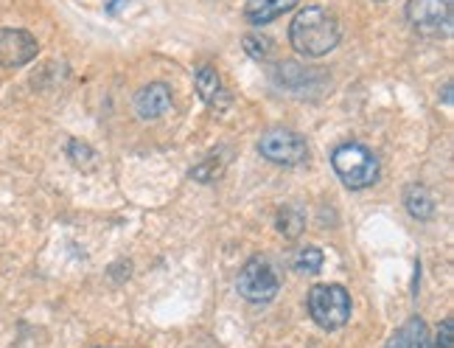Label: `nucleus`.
Listing matches in <instances>:
<instances>
[{"instance_id":"obj_14","label":"nucleus","mask_w":454,"mask_h":348,"mask_svg":"<svg viewBox=\"0 0 454 348\" xmlns=\"http://www.w3.org/2000/svg\"><path fill=\"white\" fill-rule=\"evenodd\" d=\"M306 228V217L298 205H289L284 208L281 214H278V231H281L284 236L294 239V236H301V231Z\"/></svg>"},{"instance_id":"obj_17","label":"nucleus","mask_w":454,"mask_h":348,"mask_svg":"<svg viewBox=\"0 0 454 348\" xmlns=\"http://www.w3.org/2000/svg\"><path fill=\"white\" fill-rule=\"evenodd\" d=\"M451 326H454L451 318H446V320L441 323V328H438V340H434V345H438V348H451Z\"/></svg>"},{"instance_id":"obj_7","label":"nucleus","mask_w":454,"mask_h":348,"mask_svg":"<svg viewBox=\"0 0 454 348\" xmlns=\"http://www.w3.org/2000/svg\"><path fill=\"white\" fill-rule=\"evenodd\" d=\"M40 54V43L23 28H0V67H23Z\"/></svg>"},{"instance_id":"obj_9","label":"nucleus","mask_w":454,"mask_h":348,"mask_svg":"<svg viewBox=\"0 0 454 348\" xmlns=\"http://www.w3.org/2000/svg\"><path fill=\"white\" fill-rule=\"evenodd\" d=\"M194 82H197L200 99L207 104V107H211V110H222V107H227V101H231V96H227L224 84H222V79H219V74H216V67H211V65L197 67Z\"/></svg>"},{"instance_id":"obj_3","label":"nucleus","mask_w":454,"mask_h":348,"mask_svg":"<svg viewBox=\"0 0 454 348\" xmlns=\"http://www.w3.org/2000/svg\"><path fill=\"white\" fill-rule=\"evenodd\" d=\"M309 315L325 332H334V328H342L348 320H351V295H348L345 287L340 284H317L311 287L309 298Z\"/></svg>"},{"instance_id":"obj_8","label":"nucleus","mask_w":454,"mask_h":348,"mask_svg":"<svg viewBox=\"0 0 454 348\" xmlns=\"http://www.w3.org/2000/svg\"><path fill=\"white\" fill-rule=\"evenodd\" d=\"M171 110V87L163 82H152L141 87L135 96V113L144 121H154Z\"/></svg>"},{"instance_id":"obj_18","label":"nucleus","mask_w":454,"mask_h":348,"mask_svg":"<svg viewBox=\"0 0 454 348\" xmlns=\"http://www.w3.org/2000/svg\"><path fill=\"white\" fill-rule=\"evenodd\" d=\"M71 154H74V163H79V166H82V161L87 163V161L93 158V152L87 149L84 144H79V141H74V144H71Z\"/></svg>"},{"instance_id":"obj_4","label":"nucleus","mask_w":454,"mask_h":348,"mask_svg":"<svg viewBox=\"0 0 454 348\" xmlns=\"http://www.w3.org/2000/svg\"><path fill=\"white\" fill-rule=\"evenodd\" d=\"M236 289L241 298L250 304H270L278 295V289H281V278H278L275 267L267 258L255 256L241 267L236 278Z\"/></svg>"},{"instance_id":"obj_15","label":"nucleus","mask_w":454,"mask_h":348,"mask_svg":"<svg viewBox=\"0 0 454 348\" xmlns=\"http://www.w3.org/2000/svg\"><path fill=\"white\" fill-rule=\"evenodd\" d=\"M323 261H325V256L320 248H303L298 256H294V270L303 275H314V273H320Z\"/></svg>"},{"instance_id":"obj_5","label":"nucleus","mask_w":454,"mask_h":348,"mask_svg":"<svg viewBox=\"0 0 454 348\" xmlns=\"http://www.w3.org/2000/svg\"><path fill=\"white\" fill-rule=\"evenodd\" d=\"M258 152H261V158H267L270 163H278V166H301L309 161L306 141L292 130L264 132L258 141Z\"/></svg>"},{"instance_id":"obj_12","label":"nucleus","mask_w":454,"mask_h":348,"mask_svg":"<svg viewBox=\"0 0 454 348\" xmlns=\"http://www.w3.org/2000/svg\"><path fill=\"white\" fill-rule=\"evenodd\" d=\"M384 348H429V328L421 318H410L401 328H395L393 337Z\"/></svg>"},{"instance_id":"obj_11","label":"nucleus","mask_w":454,"mask_h":348,"mask_svg":"<svg viewBox=\"0 0 454 348\" xmlns=\"http://www.w3.org/2000/svg\"><path fill=\"white\" fill-rule=\"evenodd\" d=\"M301 0H247L244 17H247V23H253V26H267V23L278 20L281 14L292 12Z\"/></svg>"},{"instance_id":"obj_2","label":"nucleus","mask_w":454,"mask_h":348,"mask_svg":"<svg viewBox=\"0 0 454 348\" xmlns=\"http://www.w3.org/2000/svg\"><path fill=\"white\" fill-rule=\"evenodd\" d=\"M331 166H334L337 178L348 188H368L379 180V158L364 144H342L331 154Z\"/></svg>"},{"instance_id":"obj_13","label":"nucleus","mask_w":454,"mask_h":348,"mask_svg":"<svg viewBox=\"0 0 454 348\" xmlns=\"http://www.w3.org/2000/svg\"><path fill=\"white\" fill-rule=\"evenodd\" d=\"M404 205H407V211H410V217L412 219H432V214H434V200H432V194H429V188H424V186H407V191H404Z\"/></svg>"},{"instance_id":"obj_10","label":"nucleus","mask_w":454,"mask_h":348,"mask_svg":"<svg viewBox=\"0 0 454 348\" xmlns=\"http://www.w3.org/2000/svg\"><path fill=\"white\" fill-rule=\"evenodd\" d=\"M320 79H323V74L306 71V67L298 62H284V65H278V71H275V82L286 87V91L294 96H303L306 91H311V82H320Z\"/></svg>"},{"instance_id":"obj_6","label":"nucleus","mask_w":454,"mask_h":348,"mask_svg":"<svg viewBox=\"0 0 454 348\" xmlns=\"http://www.w3.org/2000/svg\"><path fill=\"white\" fill-rule=\"evenodd\" d=\"M407 20L424 37H443L451 31V0H410Z\"/></svg>"},{"instance_id":"obj_16","label":"nucleus","mask_w":454,"mask_h":348,"mask_svg":"<svg viewBox=\"0 0 454 348\" xmlns=\"http://www.w3.org/2000/svg\"><path fill=\"white\" fill-rule=\"evenodd\" d=\"M244 48H247V54L255 57V59H270V54H272V40L255 37V34H250V37H244Z\"/></svg>"},{"instance_id":"obj_1","label":"nucleus","mask_w":454,"mask_h":348,"mask_svg":"<svg viewBox=\"0 0 454 348\" xmlns=\"http://www.w3.org/2000/svg\"><path fill=\"white\" fill-rule=\"evenodd\" d=\"M342 40V26L334 12L323 6H306L289 26V43L301 57H325Z\"/></svg>"}]
</instances>
